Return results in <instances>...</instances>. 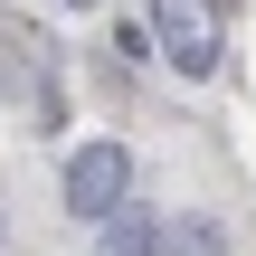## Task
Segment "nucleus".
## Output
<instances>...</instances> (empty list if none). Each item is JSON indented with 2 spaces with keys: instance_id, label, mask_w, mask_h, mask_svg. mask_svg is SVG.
I'll list each match as a JSON object with an SVG mask.
<instances>
[{
  "instance_id": "7ed1b4c3",
  "label": "nucleus",
  "mask_w": 256,
  "mask_h": 256,
  "mask_svg": "<svg viewBox=\"0 0 256 256\" xmlns=\"http://www.w3.org/2000/svg\"><path fill=\"white\" fill-rule=\"evenodd\" d=\"M162 238H171V228H162V218H142V209H114V218H104V247H124V256L162 247Z\"/></svg>"
},
{
  "instance_id": "f257e3e1",
  "label": "nucleus",
  "mask_w": 256,
  "mask_h": 256,
  "mask_svg": "<svg viewBox=\"0 0 256 256\" xmlns=\"http://www.w3.org/2000/svg\"><path fill=\"white\" fill-rule=\"evenodd\" d=\"M142 38H152L180 76H209V66H218V0H152Z\"/></svg>"
},
{
  "instance_id": "f03ea898",
  "label": "nucleus",
  "mask_w": 256,
  "mask_h": 256,
  "mask_svg": "<svg viewBox=\"0 0 256 256\" xmlns=\"http://www.w3.org/2000/svg\"><path fill=\"white\" fill-rule=\"evenodd\" d=\"M133 200V152L124 142H86L76 162H66V209L76 218H114Z\"/></svg>"
},
{
  "instance_id": "39448f33",
  "label": "nucleus",
  "mask_w": 256,
  "mask_h": 256,
  "mask_svg": "<svg viewBox=\"0 0 256 256\" xmlns=\"http://www.w3.org/2000/svg\"><path fill=\"white\" fill-rule=\"evenodd\" d=\"M76 10H95V0H76Z\"/></svg>"
},
{
  "instance_id": "20e7f679",
  "label": "nucleus",
  "mask_w": 256,
  "mask_h": 256,
  "mask_svg": "<svg viewBox=\"0 0 256 256\" xmlns=\"http://www.w3.org/2000/svg\"><path fill=\"white\" fill-rule=\"evenodd\" d=\"M0 247H10V218H0Z\"/></svg>"
}]
</instances>
